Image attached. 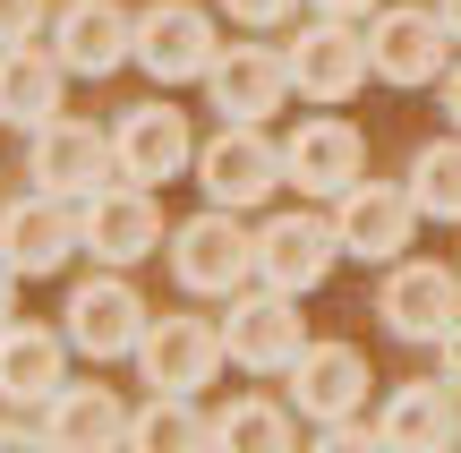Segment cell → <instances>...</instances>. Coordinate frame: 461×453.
I'll return each mask as SVG.
<instances>
[{
  "label": "cell",
  "mask_w": 461,
  "mask_h": 453,
  "mask_svg": "<svg viewBox=\"0 0 461 453\" xmlns=\"http://www.w3.org/2000/svg\"><path fill=\"white\" fill-rule=\"evenodd\" d=\"M112 137L95 129V120H43L34 129V146H26V180L43 188V197H68V205H86L95 188H112Z\"/></svg>",
  "instance_id": "obj_1"
},
{
  "label": "cell",
  "mask_w": 461,
  "mask_h": 453,
  "mask_svg": "<svg viewBox=\"0 0 461 453\" xmlns=\"http://www.w3.org/2000/svg\"><path fill=\"white\" fill-rule=\"evenodd\" d=\"M171 274H180V291H197V300H230V291L257 274V240L230 222V205H214V214L171 231Z\"/></svg>",
  "instance_id": "obj_2"
},
{
  "label": "cell",
  "mask_w": 461,
  "mask_h": 453,
  "mask_svg": "<svg viewBox=\"0 0 461 453\" xmlns=\"http://www.w3.org/2000/svg\"><path fill=\"white\" fill-rule=\"evenodd\" d=\"M197 180L230 214H240V205H265L282 188V146L265 137V120H222V137L197 154Z\"/></svg>",
  "instance_id": "obj_3"
},
{
  "label": "cell",
  "mask_w": 461,
  "mask_h": 453,
  "mask_svg": "<svg viewBox=\"0 0 461 453\" xmlns=\"http://www.w3.org/2000/svg\"><path fill=\"white\" fill-rule=\"evenodd\" d=\"M214 17L197 9V0H163V9H146L137 17V43H129V60L146 68L154 86H188V77H205L214 68Z\"/></svg>",
  "instance_id": "obj_4"
},
{
  "label": "cell",
  "mask_w": 461,
  "mask_h": 453,
  "mask_svg": "<svg viewBox=\"0 0 461 453\" xmlns=\"http://www.w3.org/2000/svg\"><path fill=\"white\" fill-rule=\"evenodd\" d=\"M86 249V231H77V205L68 197H17V205H0V266L9 274H60L68 257Z\"/></svg>",
  "instance_id": "obj_5"
},
{
  "label": "cell",
  "mask_w": 461,
  "mask_h": 453,
  "mask_svg": "<svg viewBox=\"0 0 461 453\" xmlns=\"http://www.w3.org/2000/svg\"><path fill=\"white\" fill-rule=\"evenodd\" d=\"M137 368H146L154 394H205L222 376V325L205 317H163L137 334Z\"/></svg>",
  "instance_id": "obj_6"
},
{
  "label": "cell",
  "mask_w": 461,
  "mask_h": 453,
  "mask_svg": "<svg viewBox=\"0 0 461 453\" xmlns=\"http://www.w3.org/2000/svg\"><path fill=\"white\" fill-rule=\"evenodd\" d=\"M376 317L393 325L402 342H445V325L461 317L453 266H436V257H402V266L384 274V291H376Z\"/></svg>",
  "instance_id": "obj_7"
},
{
  "label": "cell",
  "mask_w": 461,
  "mask_h": 453,
  "mask_svg": "<svg viewBox=\"0 0 461 453\" xmlns=\"http://www.w3.org/2000/svg\"><path fill=\"white\" fill-rule=\"evenodd\" d=\"M419 231V205L411 188H384V180H350L342 197H333V240H342V257H402Z\"/></svg>",
  "instance_id": "obj_8"
},
{
  "label": "cell",
  "mask_w": 461,
  "mask_h": 453,
  "mask_svg": "<svg viewBox=\"0 0 461 453\" xmlns=\"http://www.w3.org/2000/svg\"><path fill=\"white\" fill-rule=\"evenodd\" d=\"M282 68H291L299 95H316V103H350V95L367 86V34L350 26V17L299 26V43L282 51Z\"/></svg>",
  "instance_id": "obj_9"
},
{
  "label": "cell",
  "mask_w": 461,
  "mask_h": 453,
  "mask_svg": "<svg viewBox=\"0 0 461 453\" xmlns=\"http://www.w3.org/2000/svg\"><path fill=\"white\" fill-rule=\"evenodd\" d=\"M445 17L436 9H376L367 17V77L384 86H428L445 68Z\"/></svg>",
  "instance_id": "obj_10"
},
{
  "label": "cell",
  "mask_w": 461,
  "mask_h": 453,
  "mask_svg": "<svg viewBox=\"0 0 461 453\" xmlns=\"http://www.w3.org/2000/svg\"><path fill=\"white\" fill-rule=\"evenodd\" d=\"M299 300L291 291H257V300H240L230 291V325H222V359H240V368H257V376H282L299 359Z\"/></svg>",
  "instance_id": "obj_11"
},
{
  "label": "cell",
  "mask_w": 461,
  "mask_h": 453,
  "mask_svg": "<svg viewBox=\"0 0 461 453\" xmlns=\"http://www.w3.org/2000/svg\"><path fill=\"white\" fill-rule=\"evenodd\" d=\"M333 257H342V240H333V222H316V214H274L257 231V283L265 291H316L333 274Z\"/></svg>",
  "instance_id": "obj_12"
},
{
  "label": "cell",
  "mask_w": 461,
  "mask_h": 453,
  "mask_svg": "<svg viewBox=\"0 0 461 453\" xmlns=\"http://www.w3.org/2000/svg\"><path fill=\"white\" fill-rule=\"evenodd\" d=\"M77 231H86V249H95L103 266H137V257L163 249V214H154V197L137 180L95 188V197L77 205Z\"/></svg>",
  "instance_id": "obj_13"
},
{
  "label": "cell",
  "mask_w": 461,
  "mask_h": 453,
  "mask_svg": "<svg viewBox=\"0 0 461 453\" xmlns=\"http://www.w3.org/2000/svg\"><path fill=\"white\" fill-rule=\"evenodd\" d=\"M146 325H154V317H146V300H137L120 274H95V283L68 291V342H77L86 359H129Z\"/></svg>",
  "instance_id": "obj_14"
},
{
  "label": "cell",
  "mask_w": 461,
  "mask_h": 453,
  "mask_svg": "<svg viewBox=\"0 0 461 453\" xmlns=\"http://www.w3.org/2000/svg\"><path fill=\"white\" fill-rule=\"evenodd\" d=\"M367 171V146L350 120H299L282 137V180H299V197H342Z\"/></svg>",
  "instance_id": "obj_15"
},
{
  "label": "cell",
  "mask_w": 461,
  "mask_h": 453,
  "mask_svg": "<svg viewBox=\"0 0 461 453\" xmlns=\"http://www.w3.org/2000/svg\"><path fill=\"white\" fill-rule=\"evenodd\" d=\"M282 376H291V403L308 411L316 428H325V420H350V411L367 403V359L350 351V342H299V359Z\"/></svg>",
  "instance_id": "obj_16"
},
{
  "label": "cell",
  "mask_w": 461,
  "mask_h": 453,
  "mask_svg": "<svg viewBox=\"0 0 461 453\" xmlns=\"http://www.w3.org/2000/svg\"><path fill=\"white\" fill-rule=\"evenodd\" d=\"M112 163H120V180H137V188L180 180V171L197 163V146H188V120H180V112H163V103L129 112V120L112 129Z\"/></svg>",
  "instance_id": "obj_17"
},
{
  "label": "cell",
  "mask_w": 461,
  "mask_h": 453,
  "mask_svg": "<svg viewBox=\"0 0 461 453\" xmlns=\"http://www.w3.org/2000/svg\"><path fill=\"white\" fill-rule=\"evenodd\" d=\"M205 95H214L222 120H265V112H282V95H291V68H282V51H265V43H230V51H214V68H205Z\"/></svg>",
  "instance_id": "obj_18"
},
{
  "label": "cell",
  "mask_w": 461,
  "mask_h": 453,
  "mask_svg": "<svg viewBox=\"0 0 461 453\" xmlns=\"http://www.w3.org/2000/svg\"><path fill=\"white\" fill-rule=\"evenodd\" d=\"M51 34H60V68L68 77H112V68L129 60V43H137V17H120L112 0H68V9L51 17Z\"/></svg>",
  "instance_id": "obj_19"
},
{
  "label": "cell",
  "mask_w": 461,
  "mask_h": 453,
  "mask_svg": "<svg viewBox=\"0 0 461 453\" xmlns=\"http://www.w3.org/2000/svg\"><path fill=\"white\" fill-rule=\"evenodd\" d=\"M60 51H34V43H9L0 51V120L9 129H43L60 120Z\"/></svg>",
  "instance_id": "obj_20"
},
{
  "label": "cell",
  "mask_w": 461,
  "mask_h": 453,
  "mask_svg": "<svg viewBox=\"0 0 461 453\" xmlns=\"http://www.w3.org/2000/svg\"><path fill=\"white\" fill-rule=\"evenodd\" d=\"M68 334H43V325H0V394L9 403H51L68 385L60 376Z\"/></svg>",
  "instance_id": "obj_21"
},
{
  "label": "cell",
  "mask_w": 461,
  "mask_h": 453,
  "mask_svg": "<svg viewBox=\"0 0 461 453\" xmlns=\"http://www.w3.org/2000/svg\"><path fill=\"white\" fill-rule=\"evenodd\" d=\"M43 437H51V445H86V453H103V445L129 437V411H120L103 385H60V394L43 403Z\"/></svg>",
  "instance_id": "obj_22"
},
{
  "label": "cell",
  "mask_w": 461,
  "mask_h": 453,
  "mask_svg": "<svg viewBox=\"0 0 461 453\" xmlns=\"http://www.w3.org/2000/svg\"><path fill=\"white\" fill-rule=\"evenodd\" d=\"M461 437V411H453V385H402L376 420V445H453Z\"/></svg>",
  "instance_id": "obj_23"
},
{
  "label": "cell",
  "mask_w": 461,
  "mask_h": 453,
  "mask_svg": "<svg viewBox=\"0 0 461 453\" xmlns=\"http://www.w3.org/2000/svg\"><path fill=\"white\" fill-rule=\"evenodd\" d=\"M205 437H214V420L197 411V394H154V403L129 420V445H146V453H188Z\"/></svg>",
  "instance_id": "obj_24"
},
{
  "label": "cell",
  "mask_w": 461,
  "mask_h": 453,
  "mask_svg": "<svg viewBox=\"0 0 461 453\" xmlns=\"http://www.w3.org/2000/svg\"><path fill=\"white\" fill-rule=\"evenodd\" d=\"M411 205L436 222H461V137H445V146H419L411 163Z\"/></svg>",
  "instance_id": "obj_25"
},
{
  "label": "cell",
  "mask_w": 461,
  "mask_h": 453,
  "mask_svg": "<svg viewBox=\"0 0 461 453\" xmlns=\"http://www.w3.org/2000/svg\"><path fill=\"white\" fill-rule=\"evenodd\" d=\"M291 437H299L291 411H274V403H230L214 420V445H240V453H282Z\"/></svg>",
  "instance_id": "obj_26"
},
{
  "label": "cell",
  "mask_w": 461,
  "mask_h": 453,
  "mask_svg": "<svg viewBox=\"0 0 461 453\" xmlns=\"http://www.w3.org/2000/svg\"><path fill=\"white\" fill-rule=\"evenodd\" d=\"M34 26H43V0H0V51H9V43H26Z\"/></svg>",
  "instance_id": "obj_27"
},
{
  "label": "cell",
  "mask_w": 461,
  "mask_h": 453,
  "mask_svg": "<svg viewBox=\"0 0 461 453\" xmlns=\"http://www.w3.org/2000/svg\"><path fill=\"white\" fill-rule=\"evenodd\" d=\"M230 17H240V26H282V17L299 9V0H222Z\"/></svg>",
  "instance_id": "obj_28"
},
{
  "label": "cell",
  "mask_w": 461,
  "mask_h": 453,
  "mask_svg": "<svg viewBox=\"0 0 461 453\" xmlns=\"http://www.w3.org/2000/svg\"><path fill=\"white\" fill-rule=\"evenodd\" d=\"M436 351H445V385H453V394H461V317H453V325H445V342H436Z\"/></svg>",
  "instance_id": "obj_29"
},
{
  "label": "cell",
  "mask_w": 461,
  "mask_h": 453,
  "mask_svg": "<svg viewBox=\"0 0 461 453\" xmlns=\"http://www.w3.org/2000/svg\"><path fill=\"white\" fill-rule=\"evenodd\" d=\"M316 9H325V17H367L376 0H316Z\"/></svg>",
  "instance_id": "obj_30"
},
{
  "label": "cell",
  "mask_w": 461,
  "mask_h": 453,
  "mask_svg": "<svg viewBox=\"0 0 461 453\" xmlns=\"http://www.w3.org/2000/svg\"><path fill=\"white\" fill-rule=\"evenodd\" d=\"M445 112H453V120H461V60H453V68H445Z\"/></svg>",
  "instance_id": "obj_31"
},
{
  "label": "cell",
  "mask_w": 461,
  "mask_h": 453,
  "mask_svg": "<svg viewBox=\"0 0 461 453\" xmlns=\"http://www.w3.org/2000/svg\"><path fill=\"white\" fill-rule=\"evenodd\" d=\"M436 17H445V34L461 43V0H436Z\"/></svg>",
  "instance_id": "obj_32"
},
{
  "label": "cell",
  "mask_w": 461,
  "mask_h": 453,
  "mask_svg": "<svg viewBox=\"0 0 461 453\" xmlns=\"http://www.w3.org/2000/svg\"><path fill=\"white\" fill-rule=\"evenodd\" d=\"M9 283H17V274H9V266H0V325H9Z\"/></svg>",
  "instance_id": "obj_33"
}]
</instances>
